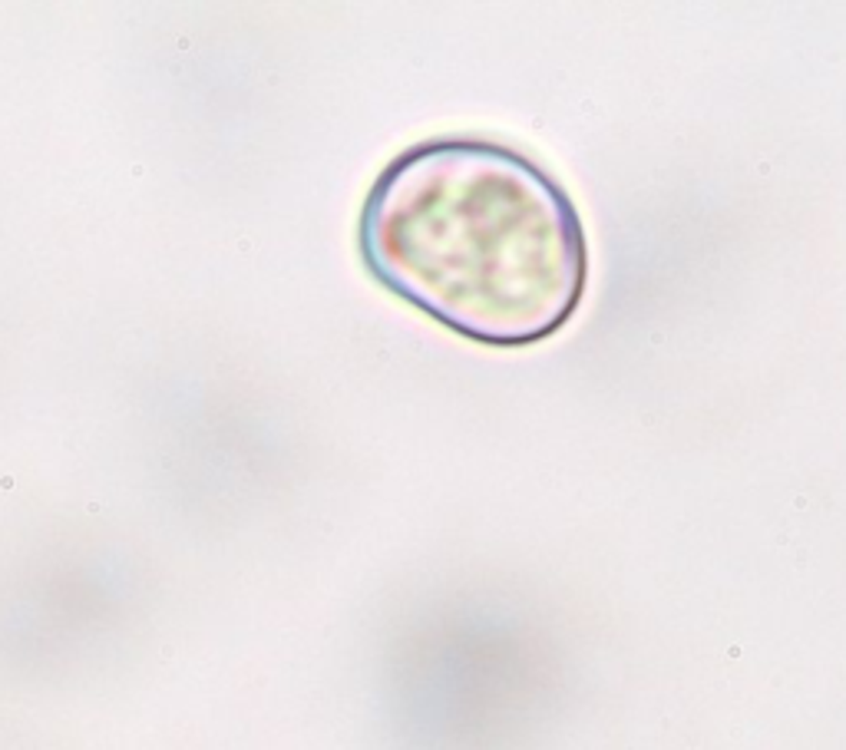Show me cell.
<instances>
[{"instance_id":"6da1fadb","label":"cell","mask_w":846,"mask_h":750,"mask_svg":"<svg viewBox=\"0 0 846 750\" xmlns=\"http://www.w3.org/2000/svg\"><path fill=\"white\" fill-rule=\"evenodd\" d=\"M357 248L391 295L486 347L552 337L589 285L572 196L492 139H427L397 152L367 188Z\"/></svg>"}]
</instances>
